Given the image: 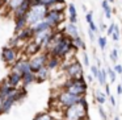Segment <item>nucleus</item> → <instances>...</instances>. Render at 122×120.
<instances>
[{
    "label": "nucleus",
    "instance_id": "c85d7f7f",
    "mask_svg": "<svg viewBox=\"0 0 122 120\" xmlns=\"http://www.w3.org/2000/svg\"><path fill=\"white\" fill-rule=\"evenodd\" d=\"M110 59H112L113 62H116L117 59H118V49H117V48L113 49V51L110 53Z\"/></svg>",
    "mask_w": 122,
    "mask_h": 120
},
{
    "label": "nucleus",
    "instance_id": "7ed1b4c3",
    "mask_svg": "<svg viewBox=\"0 0 122 120\" xmlns=\"http://www.w3.org/2000/svg\"><path fill=\"white\" fill-rule=\"evenodd\" d=\"M87 109L79 103L63 109V120H83L87 117Z\"/></svg>",
    "mask_w": 122,
    "mask_h": 120
},
{
    "label": "nucleus",
    "instance_id": "4c0bfd02",
    "mask_svg": "<svg viewBox=\"0 0 122 120\" xmlns=\"http://www.w3.org/2000/svg\"><path fill=\"white\" fill-rule=\"evenodd\" d=\"M109 4H110V3H109L108 0H102V3H101V7H102V9L108 8V7H109Z\"/></svg>",
    "mask_w": 122,
    "mask_h": 120
},
{
    "label": "nucleus",
    "instance_id": "a211bd4d",
    "mask_svg": "<svg viewBox=\"0 0 122 120\" xmlns=\"http://www.w3.org/2000/svg\"><path fill=\"white\" fill-rule=\"evenodd\" d=\"M49 9H51V11H56V12H64L67 9V4H66L64 0H58V1H55L53 6L49 7Z\"/></svg>",
    "mask_w": 122,
    "mask_h": 120
},
{
    "label": "nucleus",
    "instance_id": "6ab92c4d",
    "mask_svg": "<svg viewBox=\"0 0 122 120\" xmlns=\"http://www.w3.org/2000/svg\"><path fill=\"white\" fill-rule=\"evenodd\" d=\"M28 27V20H26V16L24 17H20V19L15 20V32H20L21 29Z\"/></svg>",
    "mask_w": 122,
    "mask_h": 120
},
{
    "label": "nucleus",
    "instance_id": "72a5a7b5",
    "mask_svg": "<svg viewBox=\"0 0 122 120\" xmlns=\"http://www.w3.org/2000/svg\"><path fill=\"white\" fill-rule=\"evenodd\" d=\"M83 62H84L85 66H89V58H88V54L85 51L83 53Z\"/></svg>",
    "mask_w": 122,
    "mask_h": 120
},
{
    "label": "nucleus",
    "instance_id": "423d86ee",
    "mask_svg": "<svg viewBox=\"0 0 122 120\" xmlns=\"http://www.w3.org/2000/svg\"><path fill=\"white\" fill-rule=\"evenodd\" d=\"M20 57V50L16 48H12V46L7 45L5 48L1 50V59L7 66H13L16 63V61Z\"/></svg>",
    "mask_w": 122,
    "mask_h": 120
},
{
    "label": "nucleus",
    "instance_id": "f8f14e48",
    "mask_svg": "<svg viewBox=\"0 0 122 120\" xmlns=\"http://www.w3.org/2000/svg\"><path fill=\"white\" fill-rule=\"evenodd\" d=\"M32 28H33V30H34V34H36V33H41V32H46V30L53 29V28L47 24L46 20H42V21L37 23V24H34V25H32Z\"/></svg>",
    "mask_w": 122,
    "mask_h": 120
},
{
    "label": "nucleus",
    "instance_id": "e433bc0d",
    "mask_svg": "<svg viewBox=\"0 0 122 120\" xmlns=\"http://www.w3.org/2000/svg\"><path fill=\"white\" fill-rule=\"evenodd\" d=\"M88 36H89L91 41H95V32H92L91 29H88Z\"/></svg>",
    "mask_w": 122,
    "mask_h": 120
},
{
    "label": "nucleus",
    "instance_id": "f3484780",
    "mask_svg": "<svg viewBox=\"0 0 122 120\" xmlns=\"http://www.w3.org/2000/svg\"><path fill=\"white\" fill-rule=\"evenodd\" d=\"M36 82V73L34 71H29L22 74V86L24 87H28L29 85Z\"/></svg>",
    "mask_w": 122,
    "mask_h": 120
},
{
    "label": "nucleus",
    "instance_id": "f257e3e1",
    "mask_svg": "<svg viewBox=\"0 0 122 120\" xmlns=\"http://www.w3.org/2000/svg\"><path fill=\"white\" fill-rule=\"evenodd\" d=\"M62 88L63 90H67L70 91L71 94H75L77 96H83L87 94V82L84 80V78L80 77V78H76V79H71V78H67L66 82L62 85Z\"/></svg>",
    "mask_w": 122,
    "mask_h": 120
},
{
    "label": "nucleus",
    "instance_id": "c9c22d12",
    "mask_svg": "<svg viewBox=\"0 0 122 120\" xmlns=\"http://www.w3.org/2000/svg\"><path fill=\"white\" fill-rule=\"evenodd\" d=\"M114 71H116L117 74H121L122 75V66H121V65H116V66H114Z\"/></svg>",
    "mask_w": 122,
    "mask_h": 120
},
{
    "label": "nucleus",
    "instance_id": "2f4dec72",
    "mask_svg": "<svg viewBox=\"0 0 122 120\" xmlns=\"http://www.w3.org/2000/svg\"><path fill=\"white\" fill-rule=\"evenodd\" d=\"M104 12H105V17H106V19H110V17H112V13H113V11L110 9V6H109L108 8L104 9Z\"/></svg>",
    "mask_w": 122,
    "mask_h": 120
},
{
    "label": "nucleus",
    "instance_id": "6e6552de",
    "mask_svg": "<svg viewBox=\"0 0 122 120\" xmlns=\"http://www.w3.org/2000/svg\"><path fill=\"white\" fill-rule=\"evenodd\" d=\"M64 19H66L64 12H56V11H51V9H49L45 16V20L53 29H58L59 25L64 21Z\"/></svg>",
    "mask_w": 122,
    "mask_h": 120
},
{
    "label": "nucleus",
    "instance_id": "b1692460",
    "mask_svg": "<svg viewBox=\"0 0 122 120\" xmlns=\"http://www.w3.org/2000/svg\"><path fill=\"white\" fill-rule=\"evenodd\" d=\"M95 98H96V100H97V103H100V104H104L106 102V95H105V94H102L101 91H96V92H95Z\"/></svg>",
    "mask_w": 122,
    "mask_h": 120
},
{
    "label": "nucleus",
    "instance_id": "37998d69",
    "mask_svg": "<svg viewBox=\"0 0 122 120\" xmlns=\"http://www.w3.org/2000/svg\"><path fill=\"white\" fill-rule=\"evenodd\" d=\"M87 80H88V82H92V80H93V75H88V77H87Z\"/></svg>",
    "mask_w": 122,
    "mask_h": 120
},
{
    "label": "nucleus",
    "instance_id": "cd10ccee",
    "mask_svg": "<svg viewBox=\"0 0 122 120\" xmlns=\"http://www.w3.org/2000/svg\"><path fill=\"white\" fill-rule=\"evenodd\" d=\"M98 71H100V67H98V66H96V65H92V66H91V73H92V75L95 78H97Z\"/></svg>",
    "mask_w": 122,
    "mask_h": 120
},
{
    "label": "nucleus",
    "instance_id": "9d476101",
    "mask_svg": "<svg viewBox=\"0 0 122 120\" xmlns=\"http://www.w3.org/2000/svg\"><path fill=\"white\" fill-rule=\"evenodd\" d=\"M5 79L13 88H17V87H20V86H22V75L17 71L11 70V73L8 74V77H7Z\"/></svg>",
    "mask_w": 122,
    "mask_h": 120
},
{
    "label": "nucleus",
    "instance_id": "412c9836",
    "mask_svg": "<svg viewBox=\"0 0 122 120\" xmlns=\"http://www.w3.org/2000/svg\"><path fill=\"white\" fill-rule=\"evenodd\" d=\"M106 79H108V71H106V70H101V69H100V71H98V75H97L98 83H100L101 86H105Z\"/></svg>",
    "mask_w": 122,
    "mask_h": 120
},
{
    "label": "nucleus",
    "instance_id": "39448f33",
    "mask_svg": "<svg viewBox=\"0 0 122 120\" xmlns=\"http://www.w3.org/2000/svg\"><path fill=\"white\" fill-rule=\"evenodd\" d=\"M49 51L46 50H42L40 51V53L34 54V56H32L29 58V63H30V67H32V71H37V70H40L41 67L46 66V63H47V59H49Z\"/></svg>",
    "mask_w": 122,
    "mask_h": 120
},
{
    "label": "nucleus",
    "instance_id": "dca6fc26",
    "mask_svg": "<svg viewBox=\"0 0 122 120\" xmlns=\"http://www.w3.org/2000/svg\"><path fill=\"white\" fill-rule=\"evenodd\" d=\"M67 9H68V23L76 24L77 23V12H76V8H75V4L70 3L67 6Z\"/></svg>",
    "mask_w": 122,
    "mask_h": 120
},
{
    "label": "nucleus",
    "instance_id": "20e7f679",
    "mask_svg": "<svg viewBox=\"0 0 122 120\" xmlns=\"http://www.w3.org/2000/svg\"><path fill=\"white\" fill-rule=\"evenodd\" d=\"M80 96L75 95V94H71L70 91L63 90L62 88L61 92H58L56 95V100H58V107H61V109H66L68 107L74 106V104L79 103Z\"/></svg>",
    "mask_w": 122,
    "mask_h": 120
},
{
    "label": "nucleus",
    "instance_id": "09e8293b",
    "mask_svg": "<svg viewBox=\"0 0 122 120\" xmlns=\"http://www.w3.org/2000/svg\"><path fill=\"white\" fill-rule=\"evenodd\" d=\"M83 120H87V117H85V119H83Z\"/></svg>",
    "mask_w": 122,
    "mask_h": 120
},
{
    "label": "nucleus",
    "instance_id": "7c9ffc66",
    "mask_svg": "<svg viewBox=\"0 0 122 120\" xmlns=\"http://www.w3.org/2000/svg\"><path fill=\"white\" fill-rule=\"evenodd\" d=\"M85 21H87L88 24L93 21V13H92V11L87 12V15H85Z\"/></svg>",
    "mask_w": 122,
    "mask_h": 120
},
{
    "label": "nucleus",
    "instance_id": "49530a36",
    "mask_svg": "<svg viewBox=\"0 0 122 120\" xmlns=\"http://www.w3.org/2000/svg\"><path fill=\"white\" fill-rule=\"evenodd\" d=\"M51 120H63V119H55V117H53Z\"/></svg>",
    "mask_w": 122,
    "mask_h": 120
},
{
    "label": "nucleus",
    "instance_id": "f704fd0d",
    "mask_svg": "<svg viewBox=\"0 0 122 120\" xmlns=\"http://www.w3.org/2000/svg\"><path fill=\"white\" fill-rule=\"evenodd\" d=\"M88 25H89V29L92 30V32H95V33H96V32H97V30H98L97 25H96V24H95V23H93V21H92V23H89V24H88Z\"/></svg>",
    "mask_w": 122,
    "mask_h": 120
},
{
    "label": "nucleus",
    "instance_id": "de8ad7c7",
    "mask_svg": "<svg viewBox=\"0 0 122 120\" xmlns=\"http://www.w3.org/2000/svg\"><path fill=\"white\" fill-rule=\"evenodd\" d=\"M114 120H119V117H118V116H117V117H116V119H114Z\"/></svg>",
    "mask_w": 122,
    "mask_h": 120
},
{
    "label": "nucleus",
    "instance_id": "a19ab883",
    "mask_svg": "<svg viewBox=\"0 0 122 120\" xmlns=\"http://www.w3.org/2000/svg\"><path fill=\"white\" fill-rule=\"evenodd\" d=\"M117 94H118L119 96L122 95V85H118V86H117Z\"/></svg>",
    "mask_w": 122,
    "mask_h": 120
},
{
    "label": "nucleus",
    "instance_id": "a18cd8bd",
    "mask_svg": "<svg viewBox=\"0 0 122 120\" xmlns=\"http://www.w3.org/2000/svg\"><path fill=\"white\" fill-rule=\"evenodd\" d=\"M108 1H109L110 4H112V3H114V0H108Z\"/></svg>",
    "mask_w": 122,
    "mask_h": 120
},
{
    "label": "nucleus",
    "instance_id": "4be33fe9",
    "mask_svg": "<svg viewBox=\"0 0 122 120\" xmlns=\"http://www.w3.org/2000/svg\"><path fill=\"white\" fill-rule=\"evenodd\" d=\"M72 44H74V45L76 46L77 49H83V50H85V42L83 41V38L80 37V36L72 38Z\"/></svg>",
    "mask_w": 122,
    "mask_h": 120
},
{
    "label": "nucleus",
    "instance_id": "1a4fd4ad",
    "mask_svg": "<svg viewBox=\"0 0 122 120\" xmlns=\"http://www.w3.org/2000/svg\"><path fill=\"white\" fill-rule=\"evenodd\" d=\"M30 7H32V1H30V0H25L19 8H16L11 13L12 17H13V20H17V19H20V17L26 16L28 12H29V9H30Z\"/></svg>",
    "mask_w": 122,
    "mask_h": 120
},
{
    "label": "nucleus",
    "instance_id": "473e14b6",
    "mask_svg": "<svg viewBox=\"0 0 122 120\" xmlns=\"http://www.w3.org/2000/svg\"><path fill=\"white\" fill-rule=\"evenodd\" d=\"M98 114H100V116H101V119H102V120H106V119H108V116H106L105 111L102 109V107H98Z\"/></svg>",
    "mask_w": 122,
    "mask_h": 120
},
{
    "label": "nucleus",
    "instance_id": "4468645a",
    "mask_svg": "<svg viewBox=\"0 0 122 120\" xmlns=\"http://www.w3.org/2000/svg\"><path fill=\"white\" fill-rule=\"evenodd\" d=\"M64 33L67 36H70L71 38H75L79 36V29H77L76 24H72V23H68V24L64 27Z\"/></svg>",
    "mask_w": 122,
    "mask_h": 120
},
{
    "label": "nucleus",
    "instance_id": "aec40b11",
    "mask_svg": "<svg viewBox=\"0 0 122 120\" xmlns=\"http://www.w3.org/2000/svg\"><path fill=\"white\" fill-rule=\"evenodd\" d=\"M24 1H25V0H9L8 3H7L5 8H7V11H8V12H11V13H12V12H13L16 8H19Z\"/></svg>",
    "mask_w": 122,
    "mask_h": 120
},
{
    "label": "nucleus",
    "instance_id": "5701e85b",
    "mask_svg": "<svg viewBox=\"0 0 122 120\" xmlns=\"http://www.w3.org/2000/svg\"><path fill=\"white\" fill-rule=\"evenodd\" d=\"M51 119H53V115L50 112H40V114L36 115L33 120H51Z\"/></svg>",
    "mask_w": 122,
    "mask_h": 120
},
{
    "label": "nucleus",
    "instance_id": "0eeeda50",
    "mask_svg": "<svg viewBox=\"0 0 122 120\" xmlns=\"http://www.w3.org/2000/svg\"><path fill=\"white\" fill-rule=\"evenodd\" d=\"M64 74L67 78H71V79H76V78L83 77V66L77 59H71L68 65L64 67Z\"/></svg>",
    "mask_w": 122,
    "mask_h": 120
},
{
    "label": "nucleus",
    "instance_id": "58836bf2",
    "mask_svg": "<svg viewBox=\"0 0 122 120\" xmlns=\"http://www.w3.org/2000/svg\"><path fill=\"white\" fill-rule=\"evenodd\" d=\"M105 95L110 96V87H109V85H106V83H105Z\"/></svg>",
    "mask_w": 122,
    "mask_h": 120
},
{
    "label": "nucleus",
    "instance_id": "79ce46f5",
    "mask_svg": "<svg viewBox=\"0 0 122 120\" xmlns=\"http://www.w3.org/2000/svg\"><path fill=\"white\" fill-rule=\"evenodd\" d=\"M100 28H101L100 30H106V25L104 24V23H101V24H100Z\"/></svg>",
    "mask_w": 122,
    "mask_h": 120
},
{
    "label": "nucleus",
    "instance_id": "2eb2a0df",
    "mask_svg": "<svg viewBox=\"0 0 122 120\" xmlns=\"http://www.w3.org/2000/svg\"><path fill=\"white\" fill-rule=\"evenodd\" d=\"M61 65H62V58L55 57V56H49V59H47V63H46V66H47L50 70L58 69Z\"/></svg>",
    "mask_w": 122,
    "mask_h": 120
},
{
    "label": "nucleus",
    "instance_id": "ea45409f",
    "mask_svg": "<svg viewBox=\"0 0 122 120\" xmlns=\"http://www.w3.org/2000/svg\"><path fill=\"white\" fill-rule=\"evenodd\" d=\"M108 98H109V100H110V104H112V106H116V103H117V102H116V99H114V96L113 95H110V96H108Z\"/></svg>",
    "mask_w": 122,
    "mask_h": 120
},
{
    "label": "nucleus",
    "instance_id": "bb28decb",
    "mask_svg": "<svg viewBox=\"0 0 122 120\" xmlns=\"http://www.w3.org/2000/svg\"><path fill=\"white\" fill-rule=\"evenodd\" d=\"M112 38H113V41H116V42H118L119 41V28L116 25V28H114V32L112 33V36H110Z\"/></svg>",
    "mask_w": 122,
    "mask_h": 120
},
{
    "label": "nucleus",
    "instance_id": "393cba45",
    "mask_svg": "<svg viewBox=\"0 0 122 120\" xmlns=\"http://www.w3.org/2000/svg\"><path fill=\"white\" fill-rule=\"evenodd\" d=\"M108 77H109V79H110V83H113V82H116V78H117V73L114 71V69H110L109 67L108 70Z\"/></svg>",
    "mask_w": 122,
    "mask_h": 120
},
{
    "label": "nucleus",
    "instance_id": "a878e982",
    "mask_svg": "<svg viewBox=\"0 0 122 120\" xmlns=\"http://www.w3.org/2000/svg\"><path fill=\"white\" fill-rule=\"evenodd\" d=\"M97 44H98V46H100L101 50H104V49L106 48L108 40H106V37H98V38H97Z\"/></svg>",
    "mask_w": 122,
    "mask_h": 120
},
{
    "label": "nucleus",
    "instance_id": "9b49d317",
    "mask_svg": "<svg viewBox=\"0 0 122 120\" xmlns=\"http://www.w3.org/2000/svg\"><path fill=\"white\" fill-rule=\"evenodd\" d=\"M50 71L51 70L49 69L47 66H43V67H41L40 70H37V71H36V82L41 83V82L47 80L49 77H50Z\"/></svg>",
    "mask_w": 122,
    "mask_h": 120
},
{
    "label": "nucleus",
    "instance_id": "c756f323",
    "mask_svg": "<svg viewBox=\"0 0 122 120\" xmlns=\"http://www.w3.org/2000/svg\"><path fill=\"white\" fill-rule=\"evenodd\" d=\"M114 28H116V24H113V23H112V24L106 28V36H109V37H110L112 33L114 32Z\"/></svg>",
    "mask_w": 122,
    "mask_h": 120
},
{
    "label": "nucleus",
    "instance_id": "f03ea898",
    "mask_svg": "<svg viewBox=\"0 0 122 120\" xmlns=\"http://www.w3.org/2000/svg\"><path fill=\"white\" fill-rule=\"evenodd\" d=\"M49 8L45 6H42V4H36V6H32L29 9V12H28L26 15V20H28V25H34L37 24V23L42 21V20H45V16L46 13H47Z\"/></svg>",
    "mask_w": 122,
    "mask_h": 120
},
{
    "label": "nucleus",
    "instance_id": "ddd939ff",
    "mask_svg": "<svg viewBox=\"0 0 122 120\" xmlns=\"http://www.w3.org/2000/svg\"><path fill=\"white\" fill-rule=\"evenodd\" d=\"M15 104H16V102H15L13 98H11V96L4 98L3 99V106H1V114H8Z\"/></svg>",
    "mask_w": 122,
    "mask_h": 120
},
{
    "label": "nucleus",
    "instance_id": "c03bdc74",
    "mask_svg": "<svg viewBox=\"0 0 122 120\" xmlns=\"http://www.w3.org/2000/svg\"><path fill=\"white\" fill-rule=\"evenodd\" d=\"M1 106H3V98L0 96V115H1Z\"/></svg>",
    "mask_w": 122,
    "mask_h": 120
}]
</instances>
